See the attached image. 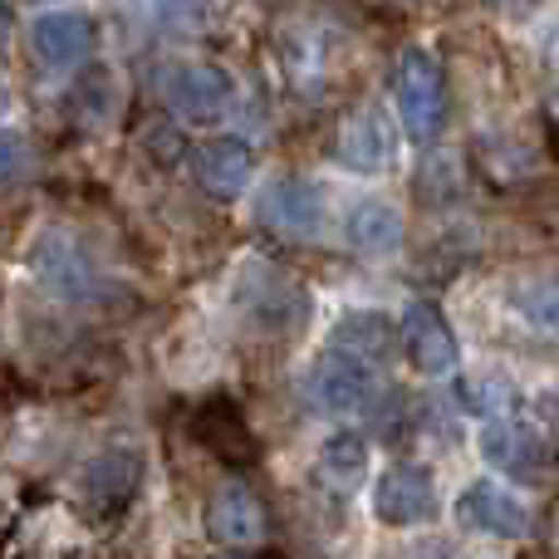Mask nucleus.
Returning <instances> with one entry per match:
<instances>
[{
  "instance_id": "obj_1",
  "label": "nucleus",
  "mask_w": 559,
  "mask_h": 559,
  "mask_svg": "<svg viewBox=\"0 0 559 559\" xmlns=\"http://www.w3.org/2000/svg\"><path fill=\"white\" fill-rule=\"evenodd\" d=\"M393 98L397 114H403V128L417 138V143H432L447 123V69L437 64L427 49H403L393 74Z\"/></svg>"
},
{
  "instance_id": "obj_2",
  "label": "nucleus",
  "mask_w": 559,
  "mask_h": 559,
  "mask_svg": "<svg viewBox=\"0 0 559 559\" xmlns=\"http://www.w3.org/2000/svg\"><path fill=\"white\" fill-rule=\"evenodd\" d=\"M481 456L496 466V472L515 476V481H545L555 466L550 442L535 423H521V417H496V423L481 427Z\"/></svg>"
},
{
  "instance_id": "obj_3",
  "label": "nucleus",
  "mask_w": 559,
  "mask_h": 559,
  "mask_svg": "<svg viewBox=\"0 0 559 559\" xmlns=\"http://www.w3.org/2000/svg\"><path fill=\"white\" fill-rule=\"evenodd\" d=\"M437 506L442 501H437V481L427 466H393L373 486V515L383 525H393V531L437 521Z\"/></svg>"
},
{
  "instance_id": "obj_4",
  "label": "nucleus",
  "mask_w": 559,
  "mask_h": 559,
  "mask_svg": "<svg viewBox=\"0 0 559 559\" xmlns=\"http://www.w3.org/2000/svg\"><path fill=\"white\" fill-rule=\"evenodd\" d=\"M397 338H403L407 364H413L423 378H447L456 368V334L442 319V309L427 305V299H413V305L403 309Z\"/></svg>"
},
{
  "instance_id": "obj_5",
  "label": "nucleus",
  "mask_w": 559,
  "mask_h": 559,
  "mask_svg": "<svg viewBox=\"0 0 559 559\" xmlns=\"http://www.w3.org/2000/svg\"><path fill=\"white\" fill-rule=\"evenodd\" d=\"M138 481H143V456L133 447H108L79 476V496L94 515H118L128 501L138 496Z\"/></svg>"
},
{
  "instance_id": "obj_6",
  "label": "nucleus",
  "mask_w": 559,
  "mask_h": 559,
  "mask_svg": "<svg viewBox=\"0 0 559 559\" xmlns=\"http://www.w3.org/2000/svg\"><path fill=\"white\" fill-rule=\"evenodd\" d=\"M197 442L212 456H222L226 466H255L261 462V437L251 432V423L241 417V407L231 397H206L192 417Z\"/></svg>"
},
{
  "instance_id": "obj_7",
  "label": "nucleus",
  "mask_w": 559,
  "mask_h": 559,
  "mask_svg": "<svg viewBox=\"0 0 559 559\" xmlns=\"http://www.w3.org/2000/svg\"><path fill=\"white\" fill-rule=\"evenodd\" d=\"M373 393V373H368L364 358L344 354V348H324L309 368V397H314L324 413H358Z\"/></svg>"
},
{
  "instance_id": "obj_8",
  "label": "nucleus",
  "mask_w": 559,
  "mask_h": 559,
  "mask_svg": "<svg viewBox=\"0 0 559 559\" xmlns=\"http://www.w3.org/2000/svg\"><path fill=\"white\" fill-rule=\"evenodd\" d=\"M163 98L173 114L206 123V118L226 114V104H231V79L216 64H173L163 74Z\"/></svg>"
},
{
  "instance_id": "obj_9",
  "label": "nucleus",
  "mask_w": 559,
  "mask_h": 559,
  "mask_svg": "<svg viewBox=\"0 0 559 559\" xmlns=\"http://www.w3.org/2000/svg\"><path fill=\"white\" fill-rule=\"evenodd\" d=\"M251 173H255V157L241 138H212L192 153V177L206 197L216 202H236V197L251 187Z\"/></svg>"
},
{
  "instance_id": "obj_10",
  "label": "nucleus",
  "mask_w": 559,
  "mask_h": 559,
  "mask_svg": "<svg viewBox=\"0 0 559 559\" xmlns=\"http://www.w3.org/2000/svg\"><path fill=\"white\" fill-rule=\"evenodd\" d=\"M334 157L354 173H383L393 163V123H388L383 108H354L334 138Z\"/></svg>"
},
{
  "instance_id": "obj_11",
  "label": "nucleus",
  "mask_w": 559,
  "mask_h": 559,
  "mask_svg": "<svg viewBox=\"0 0 559 559\" xmlns=\"http://www.w3.org/2000/svg\"><path fill=\"white\" fill-rule=\"evenodd\" d=\"M265 531H271V515H265L261 496H251L246 486H222L212 496V506H206V535L216 545L246 550V545H261Z\"/></svg>"
},
{
  "instance_id": "obj_12",
  "label": "nucleus",
  "mask_w": 559,
  "mask_h": 559,
  "mask_svg": "<svg viewBox=\"0 0 559 559\" xmlns=\"http://www.w3.org/2000/svg\"><path fill=\"white\" fill-rule=\"evenodd\" d=\"M456 515H462L472 531L496 535V540H521V535L531 531V511H525V506L496 481H472L466 486L462 501H456Z\"/></svg>"
},
{
  "instance_id": "obj_13",
  "label": "nucleus",
  "mask_w": 559,
  "mask_h": 559,
  "mask_svg": "<svg viewBox=\"0 0 559 559\" xmlns=\"http://www.w3.org/2000/svg\"><path fill=\"white\" fill-rule=\"evenodd\" d=\"M29 45H35V55L45 64L69 69L79 59H88V49H94V20L84 10H45L29 25Z\"/></svg>"
},
{
  "instance_id": "obj_14",
  "label": "nucleus",
  "mask_w": 559,
  "mask_h": 559,
  "mask_svg": "<svg viewBox=\"0 0 559 559\" xmlns=\"http://www.w3.org/2000/svg\"><path fill=\"white\" fill-rule=\"evenodd\" d=\"M261 216L275 226V231L285 236H314L319 222H324V197H319L314 182H295V177H285V182H275L271 192H265L261 202Z\"/></svg>"
},
{
  "instance_id": "obj_15",
  "label": "nucleus",
  "mask_w": 559,
  "mask_h": 559,
  "mask_svg": "<svg viewBox=\"0 0 559 559\" xmlns=\"http://www.w3.org/2000/svg\"><path fill=\"white\" fill-rule=\"evenodd\" d=\"M364 476H368V447H364V437L334 432L324 447H319V456H314V481L324 486L329 496L358 491V486H364Z\"/></svg>"
},
{
  "instance_id": "obj_16",
  "label": "nucleus",
  "mask_w": 559,
  "mask_h": 559,
  "mask_svg": "<svg viewBox=\"0 0 559 559\" xmlns=\"http://www.w3.org/2000/svg\"><path fill=\"white\" fill-rule=\"evenodd\" d=\"M344 236L364 255H393L403 246V216L388 202H358L344 222Z\"/></svg>"
},
{
  "instance_id": "obj_17",
  "label": "nucleus",
  "mask_w": 559,
  "mask_h": 559,
  "mask_svg": "<svg viewBox=\"0 0 559 559\" xmlns=\"http://www.w3.org/2000/svg\"><path fill=\"white\" fill-rule=\"evenodd\" d=\"M511 309L531 334L559 344V280H521L511 289Z\"/></svg>"
},
{
  "instance_id": "obj_18",
  "label": "nucleus",
  "mask_w": 559,
  "mask_h": 559,
  "mask_svg": "<svg viewBox=\"0 0 559 559\" xmlns=\"http://www.w3.org/2000/svg\"><path fill=\"white\" fill-rule=\"evenodd\" d=\"M35 271H39L45 285H55L59 295H79V289H84V280H88L84 255H79L64 236H49V241L39 246V251H35Z\"/></svg>"
},
{
  "instance_id": "obj_19",
  "label": "nucleus",
  "mask_w": 559,
  "mask_h": 559,
  "mask_svg": "<svg viewBox=\"0 0 559 559\" xmlns=\"http://www.w3.org/2000/svg\"><path fill=\"white\" fill-rule=\"evenodd\" d=\"M456 397H462V407L472 417H486V423H496V417H506L515 407V388L511 378L501 373H472L456 383Z\"/></svg>"
},
{
  "instance_id": "obj_20",
  "label": "nucleus",
  "mask_w": 559,
  "mask_h": 559,
  "mask_svg": "<svg viewBox=\"0 0 559 559\" xmlns=\"http://www.w3.org/2000/svg\"><path fill=\"white\" fill-rule=\"evenodd\" d=\"M388 338H393V329L378 314H348V319H338V329H334V348L364 358V364L388 354Z\"/></svg>"
},
{
  "instance_id": "obj_21",
  "label": "nucleus",
  "mask_w": 559,
  "mask_h": 559,
  "mask_svg": "<svg viewBox=\"0 0 559 559\" xmlns=\"http://www.w3.org/2000/svg\"><path fill=\"white\" fill-rule=\"evenodd\" d=\"M29 143L25 133H10V128H0V187H15L20 177L29 173Z\"/></svg>"
},
{
  "instance_id": "obj_22",
  "label": "nucleus",
  "mask_w": 559,
  "mask_h": 559,
  "mask_svg": "<svg viewBox=\"0 0 559 559\" xmlns=\"http://www.w3.org/2000/svg\"><path fill=\"white\" fill-rule=\"evenodd\" d=\"M143 147L157 157V163H177V157H182V133H177L173 123H147Z\"/></svg>"
},
{
  "instance_id": "obj_23",
  "label": "nucleus",
  "mask_w": 559,
  "mask_h": 559,
  "mask_svg": "<svg viewBox=\"0 0 559 559\" xmlns=\"http://www.w3.org/2000/svg\"><path fill=\"white\" fill-rule=\"evenodd\" d=\"M10 35H15V15H10V5L0 0V49L10 45Z\"/></svg>"
},
{
  "instance_id": "obj_24",
  "label": "nucleus",
  "mask_w": 559,
  "mask_h": 559,
  "mask_svg": "<svg viewBox=\"0 0 559 559\" xmlns=\"http://www.w3.org/2000/svg\"><path fill=\"white\" fill-rule=\"evenodd\" d=\"M417 559H452V555H447V550H423Z\"/></svg>"
},
{
  "instance_id": "obj_25",
  "label": "nucleus",
  "mask_w": 559,
  "mask_h": 559,
  "mask_svg": "<svg viewBox=\"0 0 559 559\" xmlns=\"http://www.w3.org/2000/svg\"><path fill=\"white\" fill-rule=\"evenodd\" d=\"M10 104V98H5V84H0V108H5Z\"/></svg>"
}]
</instances>
